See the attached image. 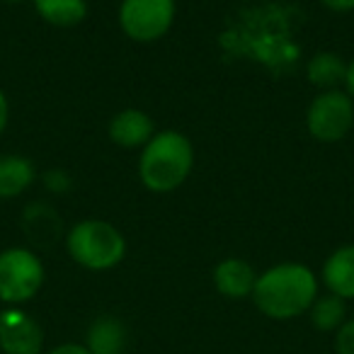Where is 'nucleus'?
Here are the masks:
<instances>
[{
    "mask_svg": "<svg viewBox=\"0 0 354 354\" xmlns=\"http://www.w3.org/2000/svg\"><path fill=\"white\" fill-rule=\"evenodd\" d=\"M37 180L35 162L25 156H0V199H15Z\"/></svg>",
    "mask_w": 354,
    "mask_h": 354,
    "instance_id": "11",
    "label": "nucleus"
},
{
    "mask_svg": "<svg viewBox=\"0 0 354 354\" xmlns=\"http://www.w3.org/2000/svg\"><path fill=\"white\" fill-rule=\"evenodd\" d=\"M90 354H124L127 347V328L114 315H100L88 330Z\"/></svg>",
    "mask_w": 354,
    "mask_h": 354,
    "instance_id": "12",
    "label": "nucleus"
},
{
    "mask_svg": "<svg viewBox=\"0 0 354 354\" xmlns=\"http://www.w3.org/2000/svg\"><path fill=\"white\" fill-rule=\"evenodd\" d=\"M44 330L27 310L8 306L0 310V352L3 354H41Z\"/></svg>",
    "mask_w": 354,
    "mask_h": 354,
    "instance_id": "7",
    "label": "nucleus"
},
{
    "mask_svg": "<svg viewBox=\"0 0 354 354\" xmlns=\"http://www.w3.org/2000/svg\"><path fill=\"white\" fill-rule=\"evenodd\" d=\"M328 10H333V12H349V10H354V0H320Z\"/></svg>",
    "mask_w": 354,
    "mask_h": 354,
    "instance_id": "18",
    "label": "nucleus"
},
{
    "mask_svg": "<svg viewBox=\"0 0 354 354\" xmlns=\"http://www.w3.org/2000/svg\"><path fill=\"white\" fill-rule=\"evenodd\" d=\"M194 167V146L175 129L156 131L138 156V177L146 189L165 194L177 189Z\"/></svg>",
    "mask_w": 354,
    "mask_h": 354,
    "instance_id": "2",
    "label": "nucleus"
},
{
    "mask_svg": "<svg viewBox=\"0 0 354 354\" xmlns=\"http://www.w3.org/2000/svg\"><path fill=\"white\" fill-rule=\"evenodd\" d=\"M44 284V265L27 248H8L0 252V301L20 306L32 301Z\"/></svg>",
    "mask_w": 354,
    "mask_h": 354,
    "instance_id": "4",
    "label": "nucleus"
},
{
    "mask_svg": "<svg viewBox=\"0 0 354 354\" xmlns=\"http://www.w3.org/2000/svg\"><path fill=\"white\" fill-rule=\"evenodd\" d=\"M46 354H90V349L85 347V344H80V342H66V344L54 347L51 352H46Z\"/></svg>",
    "mask_w": 354,
    "mask_h": 354,
    "instance_id": "17",
    "label": "nucleus"
},
{
    "mask_svg": "<svg viewBox=\"0 0 354 354\" xmlns=\"http://www.w3.org/2000/svg\"><path fill=\"white\" fill-rule=\"evenodd\" d=\"M175 22V0H122L119 25L133 41H158Z\"/></svg>",
    "mask_w": 354,
    "mask_h": 354,
    "instance_id": "6",
    "label": "nucleus"
},
{
    "mask_svg": "<svg viewBox=\"0 0 354 354\" xmlns=\"http://www.w3.org/2000/svg\"><path fill=\"white\" fill-rule=\"evenodd\" d=\"M156 136V124L141 109H122L109 122V138L122 148H143Z\"/></svg>",
    "mask_w": 354,
    "mask_h": 354,
    "instance_id": "9",
    "label": "nucleus"
},
{
    "mask_svg": "<svg viewBox=\"0 0 354 354\" xmlns=\"http://www.w3.org/2000/svg\"><path fill=\"white\" fill-rule=\"evenodd\" d=\"M257 277L260 274L255 272V267L248 260H241V257H228V260H221L214 267V286L226 299L238 301L252 296Z\"/></svg>",
    "mask_w": 354,
    "mask_h": 354,
    "instance_id": "8",
    "label": "nucleus"
},
{
    "mask_svg": "<svg viewBox=\"0 0 354 354\" xmlns=\"http://www.w3.org/2000/svg\"><path fill=\"white\" fill-rule=\"evenodd\" d=\"M318 299V279L301 262H281L257 277L252 301L272 320H291L308 313Z\"/></svg>",
    "mask_w": 354,
    "mask_h": 354,
    "instance_id": "1",
    "label": "nucleus"
},
{
    "mask_svg": "<svg viewBox=\"0 0 354 354\" xmlns=\"http://www.w3.org/2000/svg\"><path fill=\"white\" fill-rule=\"evenodd\" d=\"M32 3L41 20L54 27H75L88 15L85 0H32Z\"/></svg>",
    "mask_w": 354,
    "mask_h": 354,
    "instance_id": "14",
    "label": "nucleus"
},
{
    "mask_svg": "<svg viewBox=\"0 0 354 354\" xmlns=\"http://www.w3.org/2000/svg\"><path fill=\"white\" fill-rule=\"evenodd\" d=\"M8 119H10V104H8L6 93H3V90H0V133L6 131V127H8Z\"/></svg>",
    "mask_w": 354,
    "mask_h": 354,
    "instance_id": "19",
    "label": "nucleus"
},
{
    "mask_svg": "<svg viewBox=\"0 0 354 354\" xmlns=\"http://www.w3.org/2000/svg\"><path fill=\"white\" fill-rule=\"evenodd\" d=\"M6 3H22V0H6Z\"/></svg>",
    "mask_w": 354,
    "mask_h": 354,
    "instance_id": "21",
    "label": "nucleus"
},
{
    "mask_svg": "<svg viewBox=\"0 0 354 354\" xmlns=\"http://www.w3.org/2000/svg\"><path fill=\"white\" fill-rule=\"evenodd\" d=\"M344 93L354 100V59L347 64V75H344Z\"/></svg>",
    "mask_w": 354,
    "mask_h": 354,
    "instance_id": "20",
    "label": "nucleus"
},
{
    "mask_svg": "<svg viewBox=\"0 0 354 354\" xmlns=\"http://www.w3.org/2000/svg\"><path fill=\"white\" fill-rule=\"evenodd\" d=\"M335 352L354 354V318H347L342 328L335 333Z\"/></svg>",
    "mask_w": 354,
    "mask_h": 354,
    "instance_id": "16",
    "label": "nucleus"
},
{
    "mask_svg": "<svg viewBox=\"0 0 354 354\" xmlns=\"http://www.w3.org/2000/svg\"><path fill=\"white\" fill-rule=\"evenodd\" d=\"M323 284L328 286L330 294L339 296V299H354V243L337 248L325 260Z\"/></svg>",
    "mask_w": 354,
    "mask_h": 354,
    "instance_id": "10",
    "label": "nucleus"
},
{
    "mask_svg": "<svg viewBox=\"0 0 354 354\" xmlns=\"http://www.w3.org/2000/svg\"><path fill=\"white\" fill-rule=\"evenodd\" d=\"M66 250L75 265L90 272H107L127 255V241L117 226L100 218L75 223L66 236Z\"/></svg>",
    "mask_w": 354,
    "mask_h": 354,
    "instance_id": "3",
    "label": "nucleus"
},
{
    "mask_svg": "<svg viewBox=\"0 0 354 354\" xmlns=\"http://www.w3.org/2000/svg\"><path fill=\"white\" fill-rule=\"evenodd\" d=\"M354 127V100L344 90H323L306 109V129L323 143H335Z\"/></svg>",
    "mask_w": 354,
    "mask_h": 354,
    "instance_id": "5",
    "label": "nucleus"
},
{
    "mask_svg": "<svg viewBox=\"0 0 354 354\" xmlns=\"http://www.w3.org/2000/svg\"><path fill=\"white\" fill-rule=\"evenodd\" d=\"M310 325L320 333H337L347 320V301L335 294L318 296L308 308Z\"/></svg>",
    "mask_w": 354,
    "mask_h": 354,
    "instance_id": "15",
    "label": "nucleus"
},
{
    "mask_svg": "<svg viewBox=\"0 0 354 354\" xmlns=\"http://www.w3.org/2000/svg\"><path fill=\"white\" fill-rule=\"evenodd\" d=\"M306 75L308 83H313L320 90H337L344 85V75H347V64L342 61L339 54L333 51H320L306 64Z\"/></svg>",
    "mask_w": 354,
    "mask_h": 354,
    "instance_id": "13",
    "label": "nucleus"
}]
</instances>
